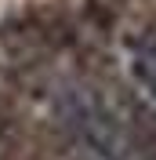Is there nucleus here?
Segmentation results:
<instances>
[{"label": "nucleus", "instance_id": "f03ea898", "mask_svg": "<svg viewBox=\"0 0 156 160\" xmlns=\"http://www.w3.org/2000/svg\"><path fill=\"white\" fill-rule=\"evenodd\" d=\"M131 77L149 98H156V37H138L131 44Z\"/></svg>", "mask_w": 156, "mask_h": 160}, {"label": "nucleus", "instance_id": "f257e3e1", "mask_svg": "<svg viewBox=\"0 0 156 160\" xmlns=\"http://www.w3.org/2000/svg\"><path fill=\"white\" fill-rule=\"evenodd\" d=\"M62 124L91 160H127V135L109 106L87 91H73L62 98Z\"/></svg>", "mask_w": 156, "mask_h": 160}]
</instances>
